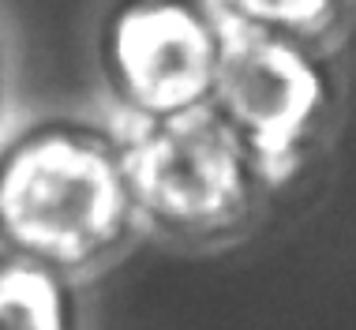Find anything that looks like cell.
I'll return each mask as SVG.
<instances>
[{"mask_svg":"<svg viewBox=\"0 0 356 330\" xmlns=\"http://www.w3.org/2000/svg\"><path fill=\"white\" fill-rule=\"evenodd\" d=\"M143 240L124 128L113 116L42 113L0 135V251L83 285Z\"/></svg>","mask_w":356,"mask_h":330,"instance_id":"obj_1","label":"cell"},{"mask_svg":"<svg viewBox=\"0 0 356 330\" xmlns=\"http://www.w3.org/2000/svg\"><path fill=\"white\" fill-rule=\"evenodd\" d=\"M12 105H15V75H12V49H8L4 26H0V135L12 124Z\"/></svg>","mask_w":356,"mask_h":330,"instance_id":"obj_6","label":"cell"},{"mask_svg":"<svg viewBox=\"0 0 356 330\" xmlns=\"http://www.w3.org/2000/svg\"><path fill=\"white\" fill-rule=\"evenodd\" d=\"M120 128L143 237L177 251H218L259 229L274 188L210 105Z\"/></svg>","mask_w":356,"mask_h":330,"instance_id":"obj_2","label":"cell"},{"mask_svg":"<svg viewBox=\"0 0 356 330\" xmlns=\"http://www.w3.org/2000/svg\"><path fill=\"white\" fill-rule=\"evenodd\" d=\"M207 105L248 147L266 184L282 191L323 150L338 120V56L225 19V45Z\"/></svg>","mask_w":356,"mask_h":330,"instance_id":"obj_3","label":"cell"},{"mask_svg":"<svg viewBox=\"0 0 356 330\" xmlns=\"http://www.w3.org/2000/svg\"><path fill=\"white\" fill-rule=\"evenodd\" d=\"M225 19L214 0H109L94 26V68L117 124L203 109L214 94Z\"/></svg>","mask_w":356,"mask_h":330,"instance_id":"obj_4","label":"cell"},{"mask_svg":"<svg viewBox=\"0 0 356 330\" xmlns=\"http://www.w3.org/2000/svg\"><path fill=\"white\" fill-rule=\"evenodd\" d=\"M0 330H83L79 285L0 251Z\"/></svg>","mask_w":356,"mask_h":330,"instance_id":"obj_5","label":"cell"}]
</instances>
